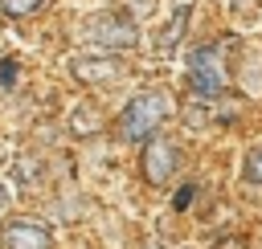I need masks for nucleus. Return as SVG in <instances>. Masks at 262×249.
<instances>
[{"label":"nucleus","mask_w":262,"mask_h":249,"mask_svg":"<svg viewBox=\"0 0 262 249\" xmlns=\"http://www.w3.org/2000/svg\"><path fill=\"white\" fill-rule=\"evenodd\" d=\"M168 110H172V102H168L164 90H143V94H135V98L123 106V114H119V139H127V143H147V139L164 127Z\"/></svg>","instance_id":"obj_1"},{"label":"nucleus","mask_w":262,"mask_h":249,"mask_svg":"<svg viewBox=\"0 0 262 249\" xmlns=\"http://www.w3.org/2000/svg\"><path fill=\"white\" fill-rule=\"evenodd\" d=\"M188 90L196 98H221L225 94V69H221V49L217 45H201L188 57Z\"/></svg>","instance_id":"obj_2"},{"label":"nucleus","mask_w":262,"mask_h":249,"mask_svg":"<svg viewBox=\"0 0 262 249\" xmlns=\"http://www.w3.org/2000/svg\"><path fill=\"white\" fill-rule=\"evenodd\" d=\"M86 33H90V41H98L102 49H135V45H139V29H135V20L123 16V12H102V16H94Z\"/></svg>","instance_id":"obj_3"},{"label":"nucleus","mask_w":262,"mask_h":249,"mask_svg":"<svg viewBox=\"0 0 262 249\" xmlns=\"http://www.w3.org/2000/svg\"><path fill=\"white\" fill-rule=\"evenodd\" d=\"M143 180L147 184H168L172 176H176V163H180V147L172 143V139H164V135H151L147 143H143Z\"/></svg>","instance_id":"obj_4"},{"label":"nucleus","mask_w":262,"mask_h":249,"mask_svg":"<svg viewBox=\"0 0 262 249\" xmlns=\"http://www.w3.org/2000/svg\"><path fill=\"white\" fill-rule=\"evenodd\" d=\"M0 249H53V233L41 220L20 216V220H8L0 229Z\"/></svg>","instance_id":"obj_5"},{"label":"nucleus","mask_w":262,"mask_h":249,"mask_svg":"<svg viewBox=\"0 0 262 249\" xmlns=\"http://www.w3.org/2000/svg\"><path fill=\"white\" fill-rule=\"evenodd\" d=\"M70 73L78 82H111L119 73V61L115 57H74L70 61Z\"/></svg>","instance_id":"obj_6"},{"label":"nucleus","mask_w":262,"mask_h":249,"mask_svg":"<svg viewBox=\"0 0 262 249\" xmlns=\"http://www.w3.org/2000/svg\"><path fill=\"white\" fill-rule=\"evenodd\" d=\"M242 180H246V184H262V147L246 151V159H242Z\"/></svg>","instance_id":"obj_7"},{"label":"nucleus","mask_w":262,"mask_h":249,"mask_svg":"<svg viewBox=\"0 0 262 249\" xmlns=\"http://www.w3.org/2000/svg\"><path fill=\"white\" fill-rule=\"evenodd\" d=\"M45 0H0V8H4V16H29V12H37Z\"/></svg>","instance_id":"obj_8"},{"label":"nucleus","mask_w":262,"mask_h":249,"mask_svg":"<svg viewBox=\"0 0 262 249\" xmlns=\"http://www.w3.org/2000/svg\"><path fill=\"white\" fill-rule=\"evenodd\" d=\"M184 20H188V8H180V12L172 16V24H168V33H160V45H176V37L184 33Z\"/></svg>","instance_id":"obj_9"},{"label":"nucleus","mask_w":262,"mask_h":249,"mask_svg":"<svg viewBox=\"0 0 262 249\" xmlns=\"http://www.w3.org/2000/svg\"><path fill=\"white\" fill-rule=\"evenodd\" d=\"M192 196H196V184H184V188L172 196V208H176V212H184V208L192 204Z\"/></svg>","instance_id":"obj_10"},{"label":"nucleus","mask_w":262,"mask_h":249,"mask_svg":"<svg viewBox=\"0 0 262 249\" xmlns=\"http://www.w3.org/2000/svg\"><path fill=\"white\" fill-rule=\"evenodd\" d=\"M90 122H94V114H90V110H78V114H74V131H78V135H90V131H94Z\"/></svg>","instance_id":"obj_11"},{"label":"nucleus","mask_w":262,"mask_h":249,"mask_svg":"<svg viewBox=\"0 0 262 249\" xmlns=\"http://www.w3.org/2000/svg\"><path fill=\"white\" fill-rule=\"evenodd\" d=\"M8 200H12V196H8V184H4V180H0V212H4V208H8Z\"/></svg>","instance_id":"obj_12"},{"label":"nucleus","mask_w":262,"mask_h":249,"mask_svg":"<svg viewBox=\"0 0 262 249\" xmlns=\"http://www.w3.org/2000/svg\"><path fill=\"white\" fill-rule=\"evenodd\" d=\"M147 249H160V245H147Z\"/></svg>","instance_id":"obj_13"}]
</instances>
